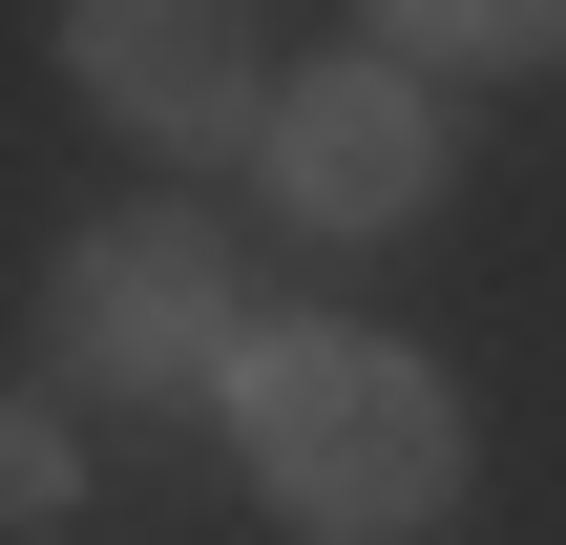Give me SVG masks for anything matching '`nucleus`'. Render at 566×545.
Returning a JSON list of instances; mask_svg holds the SVG:
<instances>
[{
    "instance_id": "f257e3e1",
    "label": "nucleus",
    "mask_w": 566,
    "mask_h": 545,
    "mask_svg": "<svg viewBox=\"0 0 566 545\" xmlns=\"http://www.w3.org/2000/svg\"><path fill=\"white\" fill-rule=\"evenodd\" d=\"M231 441H252V504L294 545H420V525H462V399H441L399 336L252 315V336H231Z\"/></svg>"
},
{
    "instance_id": "f03ea898",
    "label": "nucleus",
    "mask_w": 566,
    "mask_h": 545,
    "mask_svg": "<svg viewBox=\"0 0 566 545\" xmlns=\"http://www.w3.org/2000/svg\"><path fill=\"white\" fill-rule=\"evenodd\" d=\"M231 336H252V294H231V231H210L189 189H126V210L63 231V273H42L63 399H189V378H231Z\"/></svg>"
},
{
    "instance_id": "7ed1b4c3",
    "label": "nucleus",
    "mask_w": 566,
    "mask_h": 545,
    "mask_svg": "<svg viewBox=\"0 0 566 545\" xmlns=\"http://www.w3.org/2000/svg\"><path fill=\"white\" fill-rule=\"evenodd\" d=\"M252 168H273V210H294V231H420V210H441V63L357 42V63L273 84Z\"/></svg>"
},
{
    "instance_id": "20e7f679",
    "label": "nucleus",
    "mask_w": 566,
    "mask_h": 545,
    "mask_svg": "<svg viewBox=\"0 0 566 545\" xmlns=\"http://www.w3.org/2000/svg\"><path fill=\"white\" fill-rule=\"evenodd\" d=\"M63 63H84V105H105L147 168H231V147L273 126L252 0H63Z\"/></svg>"
},
{
    "instance_id": "39448f33",
    "label": "nucleus",
    "mask_w": 566,
    "mask_h": 545,
    "mask_svg": "<svg viewBox=\"0 0 566 545\" xmlns=\"http://www.w3.org/2000/svg\"><path fill=\"white\" fill-rule=\"evenodd\" d=\"M378 42L441 84H525V63H566V0H378Z\"/></svg>"
},
{
    "instance_id": "423d86ee",
    "label": "nucleus",
    "mask_w": 566,
    "mask_h": 545,
    "mask_svg": "<svg viewBox=\"0 0 566 545\" xmlns=\"http://www.w3.org/2000/svg\"><path fill=\"white\" fill-rule=\"evenodd\" d=\"M84 525V441H63V399H0V545H63Z\"/></svg>"
}]
</instances>
